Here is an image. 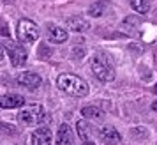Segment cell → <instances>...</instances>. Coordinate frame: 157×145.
I'll return each mask as SVG.
<instances>
[{"mask_svg":"<svg viewBox=\"0 0 157 145\" xmlns=\"http://www.w3.org/2000/svg\"><path fill=\"white\" fill-rule=\"evenodd\" d=\"M83 145H94V143H92V142H85Z\"/></svg>","mask_w":157,"mask_h":145,"instance_id":"cell-18","label":"cell"},{"mask_svg":"<svg viewBox=\"0 0 157 145\" xmlns=\"http://www.w3.org/2000/svg\"><path fill=\"white\" fill-rule=\"evenodd\" d=\"M2 48L7 51V55H9V58H11V64H13V65L20 67V65H23L25 62H27L29 53H27V50L23 48L21 44L13 43L11 39L4 37V39H2Z\"/></svg>","mask_w":157,"mask_h":145,"instance_id":"cell-3","label":"cell"},{"mask_svg":"<svg viewBox=\"0 0 157 145\" xmlns=\"http://www.w3.org/2000/svg\"><path fill=\"white\" fill-rule=\"evenodd\" d=\"M67 27L76 32H83V30H88V22L83 20V18H69L67 20Z\"/></svg>","mask_w":157,"mask_h":145,"instance_id":"cell-12","label":"cell"},{"mask_svg":"<svg viewBox=\"0 0 157 145\" xmlns=\"http://www.w3.org/2000/svg\"><path fill=\"white\" fill-rule=\"evenodd\" d=\"M74 135L69 124H60L57 131V145H74Z\"/></svg>","mask_w":157,"mask_h":145,"instance_id":"cell-7","label":"cell"},{"mask_svg":"<svg viewBox=\"0 0 157 145\" xmlns=\"http://www.w3.org/2000/svg\"><path fill=\"white\" fill-rule=\"evenodd\" d=\"M18 120L23 126H36L44 120V108L41 104H30L18 113Z\"/></svg>","mask_w":157,"mask_h":145,"instance_id":"cell-4","label":"cell"},{"mask_svg":"<svg viewBox=\"0 0 157 145\" xmlns=\"http://www.w3.org/2000/svg\"><path fill=\"white\" fill-rule=\"evenodd\" d=\"M152 110H154V112H157V101L152 103Z\"/></svg>","mask_w":157,"mask_h":145,"instance_id":"cell-17","label":"cell"},{"mask_svg":"<svg viewBox=\"0 0 157 145\" xmlns=\"http://www.w3.org/2000/svg\"><path fill=\"white\" fill-rule=\"evenodd\" d=\"M99 138L104 142V143H108V145L118 143V142L122 140L120 133L115 129V127H109V126H106V127H101V129H99Z\"/></svg>","mask_w":157,"mask_h":145,"instance_id":"cell-8","label":"cell"},{"mask_svg":"<svg viewBox=\"0 0 157 145\" xmlns=\"http://www.w3.org/2000/svg\"><path fill=\"white\" fill-rule=\"evenodd\" d=\"M90 67H92L95 78L101 81H113L115 80V69L113 65L106 60L104 55H94L90 60Z\"/></svg>","mask_w":157,"mask_h":145,"instance_id":"cell-2","label":"cell"},{"mask_svg":"<svg viewBox=\"0 0 157 145\" xmlns=\"http://www.w3.org/2000/svg\"><path fill=\"white\" fill-rule=\"evenodd\" d=\"M23 104H25V97L20 94H6V96H2V99H0V106L6 110L20 108Z\"/></svg>","mask_w":157,"mask_h":145,"instance_id":"cell-9","label":"cell"},{"mask_svg":"<svg viewBox=\"0 0 157 145\" xmlns=\"http://www.w3.org/2000/svg\"><path fill=\"white\" fill-rule=\"evenodd\" d=\"M76 129H78V135L81 140H86V138L90 136V124L86 122V120H78L76 122Z\"/></svg>","mask_w":157,"mask_h":145,"instance_id":"cell-13","label":"cell"},{"mask_svg":"<svg viewBox=\"0 0 157 145\" xmlns=\"http://www.w3.org/2000/svg\"><path fill=\"white\" fill-rule=\"evenodd\" d=\"M104 7H106V2H104V0H99V2H95V4H92V6L88 7V14L90 16H101L104 13Z\"/></svg>","mask_w":157,"mask_h":145,"instance_id":"cell-16","label":"cell"},{"mask_svg":"<svg viewBox=\"0 0 157 145\" xmlns=\"http://www.w3.org/2000/svg\"><path fill=\"white\" fill-rule=\"evenodd\" d=\"M57 85L60 90H64L65 94L74 96V97H85L88 94V85L83 78H79L76 74H60L57 78Z\"/></svg>","mask_w":157,"mask_h":145,"instance_id":"cell-1","label":"cell"},{"mask_svg":"<svg viewBox=\"0 0 157 145\" xmlns=\"http://www.w3.org/2000/svg\"><path fill=\"white\" fill-rule=\"evenodd\" d=\"M81 113L86 117V119H101L102 117V112H101L97 106H85L81 110Z\"/></svg>","mask_w":157,"mask_h":145,"instance_id":"cell-15","label":"cell"},{"mask_svg":"<svg viewBox=\"0 0 157 145\" xmlns=\"http://www.w3.org/2000/svg\"><path fill=\"white\" fill-rule=\"evenodd\" d=\"M50 143H51L50 127H37L32 133V145H50Z\"/></svg>","mask_w":157,"mask_h":145,"instance_id":"cell-10","label":"cell"},{"mask_svg":"<svg viewBox=\"0 0 157 145\" xmlns=\"http://www.w3.org/2000/svg\"><path fill=\"white\" fill-rule=\"evenodd\" d=\"M48 32H50L51 43H65V41H67V32H65L64 29L57 27V25H50Z\"/></svg>","mask_w":157,"mask_h":145,"instance_id":"cell-11","label":"cell"},{"mask_svg":"<svg viewBox=\"0 0 157 145\" xmlns=\"http://www.w3.org/2000/svg\"><path fill=\"white\" fill-rule=\"evenodd\" d=\"M16 36L20 43H36L39 37V27L30 20H20L16 27Z\"/></svg>","mask_w":157,"mask_h":145,"instance_id":"cell-5","label":"cell"},{"mask_svg":"<svg viewBox=\"0 0 157 145\" xmlns=\"http://www.w3.org/2000/svg\"><path fill=\"white\" fill-rule=\"evenodd\" d=\"M155 92H157V85H155Z\"/></svg>","mask_w":157,"mask_h":145,"instance_id":"cell-19","label":"cell"},{"mask_svg":"<svg viewBox=\"0 0 157 145\" xmlns=\"http://www.w3.org/2000/svg\"><path fill=\"white\" fill-rule=\"evenodd\" d=\"M131 6H132V9H134L136 13H140V14H145L150 9L148 0H131Z\"/></svg>","mask_w":157,"mask_h":145,"instance_id":"cell-14","label":"cell"},{"mask_svg":"<svg viewBox=\"0 0 157 145\" xmlns=\"http://www.w3.org/2000/svg\"><path fill=\"white\" fill-rule=\"evenodd\" d=\"M16 81L25 88H30V90H36L43 85V78L36 74V72H30V71H25V72H20Z\"/></svg>","mask_w":157,"mask_h":145,"instance_id":"cell-6","label":"cell"}]
</instances>
